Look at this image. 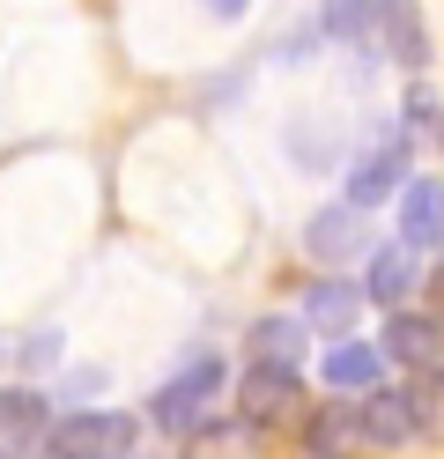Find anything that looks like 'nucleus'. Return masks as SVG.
<instances>
[{
	"label": "nucleus",
	"mask_w": 444,
	"mask_h": 459,
	"mask_svg": "<svg viewBox=\"0 0 444 459\" xmlns=\"http://www.w3.org/2000/svg\"><path fill=\"white\" fill-rule=\"evenodd\" d=\"M222 393V356H193L186 370H170V378L156 385V400H148V415H156V429H170V437H186V429H200L207 400Z\"/></svg>",
	"instance_id": "nucleus-1"
},
{
	"label": "nucleus",
	"mask_w": 444,
	"mask_h": 459,
	"mask_svg": "<svg viewBox=\"0 0 444 459\" xmlns=\"http://www.w3.org/2000/svg\"><path fill=\"white\" fill-rule=\"evenodd\" d=\"M126 445H134V422L126 415H67V422L45 429L38 459H118Z\"/></svg>",
	"instance_id": "nucleus-2"
},
{
	"label": "nucleus",
	"mask_w": 444,
	"mask_h": 459,
	"mask_svg": "<svg viewBox=\"0 0 444 459\" xmlns=\"http://www.w3.org/2000/svg\"><path fill=\"white\" fill-rule=\"evenodd\" d=\"M400 178H407V134H385L378 149L348 170V186H341V193H348V208H378V200H393V193H400Z\"/></svg>",
	"instance_id": "nucleus-3"
},
{
	"label": "nucleus",
	"mask_w": 444,
	"mask_h": 459,
	"mask_svg": "<svg viewBox=\"0 0 444 459\" xmlns=\"http://www.w3.org/2000/svg\"><path fill=\"white\" fill-rule=\"evenodd\" d=\"M363 445H378V452H400L407 437H422V415H414V400L400 393V385H378V393H363Z\"/></svg>",
	"instance_id": "nucleus-4"
},
{
	"label": "nucleus",
	"mask_w": 444,
	"mask_h": 459,
	"mask_svg": "<svg viewBox=\"0 0 444 459\" xmlns=\"http://www.w3.org/2000/svg\"><path fill=\"white\" fill-rule=\"evenodd\" d=\"M296 408V363H252L245 385H237V415L245 422H274Z\"/></svg>",
	"instance_id": "nucleus-5"
},
{
	"label": "nucleus",
	"mask_w": 444,
	"mask_h": 459,
	"mask_svg": "<svg viewBox=\"0 0 444 459\" xmlns=\"http://www.w3.org/2000/svg\"><path fill=\"white\" fill-rule=\"evenodd\" d=\"M378 349L393 356L400 370H430V363H444V326H437V319H422V311H393Z\"/></svg>",
	"instance_id": "nucleus-6"
},
{
	"label": "nucleus",
	"mask_w": 444,
	"mask_h": 459,
	"mask_svg": "<svg viewBox=\"0 0 444 459\" xmlns=\"http://www.w3.org/2000/svg\"><path fill=\"white\" fill-rule=\"evenodd\" d=\"M400 245H444V186L414 178L400 193Z\"/></svg>",
	"instance_id": "nucleus-7"
},
{
	"label": "nucleus",
	"mask_w": 444,
	"mask_h": 459,
	"mask_svg": "<svg viewBox=\"0 0 444 459\" xmlns=\"http://www.w3.org/2000/svg\"><path fill=\"white\" fill-rule=\"evenodd\" d=\"M378 38H385V52L414 74L430 60V38H422V22H414V0H378Z\"/></svg>",
	"instance_id": "nucleus-8"
},
{
	"label": "nucleus",
	"mask_w": 444,
	"mask_h": 459,
	"mask_svg": "<svg viewBox=\"0 0 444 459\" xmlns=\"http://www.w3.org/2000/svg\"><path fill=\"white\" fill-rule=\"evenodd\" d=\"M45 393H30V385H0V445H45Z\"/></svg>",
	"instance_id": "nucleus-9"
},
{
	"label": "nucleus",
	"mask_w": 444,
	"mask_h": 459,
	"mask_svg": "<svg viewBox=\"0 0 444 459\" xmlns=\"http://www.w3.org/2000/svg\"><path fill=\"white\" fill-rule=\"evenodd\" d=\"M378 370H385V349H363V341L326 349V385L334 393H378Z\"/></svg>",
	"instance_id": "nucleus-10"
},
{
	"label": "nucleus",
	"mask_w": 444,
	"mask_h": 459,
	"mask_svg": "<svg viewBox=\"0 0 444 459\" xmlns=\"http://www.w3.org/2000/svg\"><path fill=\"white\" fill-rule=\"evenodd\" d=\"M304 245H311V260H348L355 245H363V208H326V215H311V230H304Z\"/></svg>",
	"instance_id": "nucleus-11"
},
{
	"label": "nucleus",
	"mask_w": 444,
	"mask_h": 459,
	"mask_svg": "<svg viewBox=\"0 0 444 459\" xmlns=\"http://www.w3.org/2000/svg\"><path fill=\"white\" fill-rule=\"evenodd\" d=\"M355 311H363V290H355V281H318V290L304 297V319L318 333H334V341L355 326Z\"/></svg>",
	"instance_id": "nucleus-12"
},
{
	"label": "nucleus",
	"mask_w": 444,
	"mask_h": 459,
	"mask_svg": "<svg viewBox=\"0 0 444 459\" xmlns=\"http://www.w3.org/2000/svg\"><path fill=\"white\" fill-rule=\"evenodd\" d=\"M407 290H414V245H385L378 260H370V297L378 304H407Z\"/></svg>",
	"instance_id": "nucleus-13"
},
{
	"label": "nucleus",
	"mask_w": 444,
	"mask_h": 459,
	"mask_svg": "<svg viewBox=\"0 0 444 459\" xmlns=\"http://www.w3.org/2000/svg\"><path fill=\"white\" fill-rule=\"evenodd\" d=\"M355 437H363V415H355V408H341V400H334V408H318V415H311V452H318V459L348 452Z\"/></svg>",
	"instance_id": "nucleus-14"
},
{
	"label": "nucleus",
	"mask_w": 444,
	"mask_h": 459,
	"mask_svg": "<svg viewBox=\"0 0 444 459\" xmlns=\"http://www.w3.org/2000/svg\"><path fill=\"white\" fill-rule=\"evenodd\" d=\"M370 30H378V0H326V38L363 45Z\"/></svg>",
	"instance_id": "nucleus-15"
},
{
	"label": "nucleus",
	"mask_w": 444,
	"mask_h": 459,
	"mask_svg": "<svg viewBox=\"0 0 444 459\" xmlns=\"http://www.w3.org/2000/svg\"><path fill=\"white\" fill-rule=\"evenodd\" d=\"M252 349H259V363H296L304 326H296V319H259V326H252Z\"/></svg>",
	"instance_id": "nucleus-16"
},
{
	"label": "nucleus",
	"mask_w": 444,
	"mask_h": 459,
	"mask_svg": "<svg viewBox=\"0 0 444 459\" xmlns=\"http://www.w3.org/2000/svg\"><path fill=\"white\" fill-rule=\"evenodd\" d=\"M407 400H414V415H422V429H444V363H430V370H414V385H407Z\"/></svg>",
	"instance_id": "nucleus-17"
},
{
	"label": "nucleus",
	"mask_w": 444,
	"mask_h": 459,
	"mask_svg": "<svg viewBox=\"0 0 444 459\" xmlns=\"http://www.w3.org/2000/svg\"><path fill=\"white\" fill-rule=\"evenodd\" d=\"M245 8H252V0H207V15H222V22H237Z\"/></svg>",
	"instance_id": "nucleus-18"
},
{
	"label": "nucleus",
	"mask_w": 444,
	"mask_h": 459,
	"mask_svg": "<svg viewBox=\"0 0 444 459\" xmlns=\"http://www.w3.org/2000/svg\"><path fill=\"white\" fill-rule=\"evenodd\" d=\"M430 304H437V311H444V267H437V274H430Z\"/></svg>",
	"instance_id": "nucleus-19"
}]
</instances>
